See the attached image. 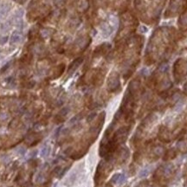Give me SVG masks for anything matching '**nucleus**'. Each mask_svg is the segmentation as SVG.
<instances>
[{
  "mask_svg": "<svg viewBox=\"0 0 187 187\" xmlns=\"http://www.w3.org/2000/svg\"><path fill=\"white\" fill-rule=\"evenodd\" d=\"M51 14V7L44 0H32L28 7L27 17L29 21L44 19Z\"/></svg>",
  "mask_w": 187,
  "mask_h": 187,
  "instance_id": "f257e3e1",
  "label": "nucleus"
},
{
  "mask_svg": "<svg viewBox=\"0 0 187 187\" xmlns=\"http://www.w3.org/2000/svg\"><path fill=\"white\" fill-rule=\"evenodd\" d=\"M174 166L166 163L159 166L153 175V181L157 187H166V185L174 175Z\"/></svg>",
  "mask_w": 187,
  "mask_h": 187,
  "instance_id": "f03ea898",
  "label": "nucleus"
},
{
  "mask_svg": "<svg viewBox=\"0 0 187 187\" xmlns=\"http://www.w3.org/2000/svg\"><path fill=\"white\" fill-rule=\"evenodd\" d=\"M173 77L176 82H180L187 76V59L179 58L173 64Z\"/></svg>",
  "mask_w": 187,
  "mask_h": 187,
  "instance_id": "7ed1b4c3",
  "label": "nucleus"
},
{
  "mask_svg": "<svg viewBox=\"0 0 187 187\" xmlns=\"http://www.w3.org/2000/svg\"><path fill=\"white\" fill-rule=\"evenodd\" d=\"M187 10V0H171L166 11V17H175L179 13H184Z\"/></svg>",
  "mask_w": 187,
  "mask_h": 187,
  "instance_id": "20e7f679",
  "label": "nucleus"
},
{
  "mask_svg": "<svg viewBox=\"0 0 187 187\" xmlns=\"http://www.w3.org/2000/svg\"><path fill=\"white\" fill-rule=\"evenodd\" d=\"M112 168H109V166H107L106 162L101 161L99 163L96 168L95 175H94V183L96 185H102L103 181L106 179L107 176L110 172Z\"/></svg>",
  "mask_w": 187,
  "mask_h": 187,
  "instance_id": "39448f33",
  "label": "nucleus"
},
{
  "mask_svg": "<svg viewBox=\"0 0 187 187\" xmlns=\"http://www.w3.org/2000/svg\"><path fill=\"white\" fill-rule=\"evenodd\" d=\"M107 90L111 93H115L120 90V81L119 73L116 71L111 72L107 81Z\"/></svg>",
  "mask_w": 187,
  "mask_h": 187,
  "instance_id": "423d86ee",
  "label": "nucleus"
},
{
  "mask_svg": "<svg viewBox=\"0 0 187 187\" xmlns=\"http://www.w3.org/2000/svg\"><path fill=\"white\" fill-rule=\"evenodd\" d=\"M88 75H89L88 81H89L90 84L95 87L102 85L104 80V72L102 69H93Z\"/></svg>",
  "mask_w": 187,
  "mask_h": 187,
  "instance_id": "0eeeda50",
  "label": "nucleus"
},
{
  "mask_svg": "<svg viewBox=\"0 0 187 187\" xmlns=\"http://www.w3.org/2000/svg\"><path fill=\"white\" fill-rule=\"evenodd\" d=\"M90 43H91V37L89 36L88 35L81 36L75 41V43L73 44V50L82 52L89 46Z\"/></svg>",
  "mask_w": 187,
  "mask_h": 187,
  "instance_id": "6e6552de",
  "label": "nucleus"
},
{
  "mask_svg": "<svg viewBox=\"0 0 187 187\" xmlns=\"http://www.w3.org/2000/svg\"><path fill=\"white\" fill-rule=\"evenodd\" d=\"M142 87H141V81L139 78H135L133 81H130L128 85V91L132 94L136 100H139L142 94Z\"/></svg>",
  "mask_w": 187,
  "mask_h": 187,
  "instance_id": "1a4fd4ad",
  "label": "nucleus"
},
{
  "mask_svg": "<svg viewBox=\"0 0 187 187\" xmlns=\"http://www.w3.org/2000/svg\"><path fill=\"white\" fill-rule=\"evenodd\" d=\"M158 139L162 143H170L173 140L172 133L171 132L170 129L165 125L159 126L158 130Z\"/></svg>",
  "mask_w": 187,
  "mask_h": 187,
  "instance_id": "9d476101",
  "label": "nucleus"
},
{
  "mask_svg": "<svg viewBox=\"0 0 187 187\" xmlns=\"http://www.w3.org/2000/svg\"><path fill=\"white\" fill-rule=\"evenodd\" d=\"M111 50V44L108 43H103L95 48L94 50L93 58H97L102 55H107Z\"/></svg>",
  "mask_w": 187,
  "mask_h": 187,
  "instance_id": "9b49d317",
  "label": "nucleus"
},
{
  "mask_svg": "<svg viewBox=\"0 0 187 187\" xmlns=\"http://www.w3.org/2000/svg\"><path fill=\"white\" fill-rule=\"evenodd\" d=\"M177 155H178L177 149L169 148L167 149V150H165V153H164L163 156H162V159L165 161H170V160L174 159L175 158L177 157Z\"/></svg>",
  "mask_w": 187,
  "mask_h": 187,
  "instance_id": "f8f14e48",
  "label": "nucleus"
},
{
  "mask_svg": "<svg viewBox=\"0 0 187 187\" xmlns=\"http://www.w3.org/2000/svg\"><path fill=\"white\" fill-rule=\"evenodd\" d=\"M82 62H83V57H78L76 60H74L72 63H70V65H69V67L68 68V76H71L73 73L79 68V66L82 63Z\"/></svg>",
  "mask_w": 187,
  "mask_h": 187,
  "instance_id": "ddd939ff",
  "label": "nucleus"
},
{
  "mask_svg": "<svg viewBox=\"0 0 187 187\" xmlns=\"http://www.w3.org/2000/svg\"><path fill=\"white\" fill-rule=\"evenodd\" d=\"M178 24H179V29H180V30H183V31L187 30V10L185 12L181 14Z\"/></svg>",
  "mask_w": 187,
  "mask_h": 187,
  "instance_id": "4468645a",
  "label": "nucleus"
},
{
  "mask_svg": "<svg viewBox=\"0 0 187 187\" xmlns=\"http://www.w3.org/2000/svg\"><path fill=\"white\" fill-rule=\"evenodd\" d=\"M89 8V0H78L77 9L80 12H86Z\"/></svg>",
  "mask_w": 187,
  "mask_h": 187,
  "instance_id": "2eb2a0df",
  "label": "nucleus"
},
{
  "mask_svg": "<svg viewBox=\"0 0 187 187\" xmlns=\"http://www.w3.org/2000/svg\"><path fill=\"white\" fill-rule=\"evenodd\" d=\"M101 29H102V34L104 35L105 37H108L112 34L113 32V27L109 24H107V23H102L101 24Z\"/></svg>",
  "mask_w": 187,
  "mask_h": 187,
  "instance_id": "dca6fc26",
  "label": "nucleus"
},
{
  "mask_svg": "<svg viewBox=\"0 0 187 187\" xmlns=\"http://www.w3.org/2000/svg\"><path fill=\"white\" fill-rule=\"evenodd\" d=\"M64 70H65V64L64 63L59 64L58 66H56L54 68V71H53V78L55 79V78H58V77L61 76L63 74Z\"/></svg>",
  "mask_w": 187,
  "mask_h": 187,
  "instance_id": "f3484780",
  "label": "nucleus"
},
{
  "mask_svg": "<svg viewBox=\"0 0 187 187\" xmlns=\"http://www.w3.org/2000/svg\"><path fill=\"white\" fill-rule=\"evenodd\" d=\"M134 5L139 12H144L146 11V0H134Z\"/></svg>",
  "mask_w": 187,
  "mask_h": 187,
  "instance_id": "a211bd4d",
  "label": "nucleus"
},
{
  "mask_svg": "<svg viewBox=\"0 0 187 187\" xmlns=\"http://www.w3.org/2000/svg\"><path fill=\"white\" fill-rule=\"evenodd\" d=\"M134 187H151V183L147 179H144V180L140 181L139 184H137Z\"/></svg>",
  "mask_w": 187,
  "mask_h": 187,
  "instance_id": "6ab92c4d",
  "label": "nucleus"
},
{
  "mask_svg": "<svg viewBox=\"0 0 187 187\" xmlns=\"http://www.w3.org/2000/svg\"><path fill=\"white\" fill-rule=\"evenodd\" d=\"M20 40V36L18 34H13L12 37H11V42L12 43H16V42H18Z\"/></svg>",
  "mask_w": 187,
  "mask_h": 187,
  "instance_id": "aec40b11",
  "label": "nucleus"
},
{
  "mask_svg": "<svg viewBox=\"0 0 187 187\" xmlns=\"http://www.w3.org/2000/svg\"><path fill=\"white\" fill-rule=\"evenodd\" d=\"M95 117H96V113H95V112H94V113L90 114V115L88 116L87 121H88V122H91L94 119H95Z\"/></svg>",
  "mask_w": 187,
  "mask_h": 187,
  "instance_id": "412c9836",
  "label": "nucleus"
},
{
  "mask_svg": "<svg viewBox=\"0 0 187 187\" xmlns=\"http://www.w3.org/2000/svg\"><path fill=\"white\" fill-rule=\"evenodd\" d=\"M10 65H11V62L7 63L5 64V65H4L3 68H1V70H0V73H1V74H3L4 72H5V71H6V70L8 69L9 67H10Z\"/></svg>",
  "mask_w": 187,
  "mask_h": 187,
  "instance_id": "4be33fe9",
  "label": "nucleus"
},
{
  "mask_svg": "<svg viewBox=\"0 0 187 187\" xmlns=\"http://www.w3.org/2000/svg\"><path fill=\"white\" fill-rule=\"evenodd\" d=\"M61 166H56L55 169H54V171H53V174H60V172H61Z\"/></svg>",
  "mask_w": 187,
  "mask_h": 187,
  "instance_id": "5701e85b",
  "label": "nucleus"
},
{
  "mask_svg": "<svg viewBox=\"0 0 187 187\" xmlns=\"http://www.w3.org/2000/svg\"><path fill=\"white\" fill-rule=\"evenodd\" d=\"M48 152H47V146L46 147H44V148L42 150V152H41V155H42V157H44V156H46L47 154H48Z\"/></svg>",
  "mask_w": 187,
  "mask_h": 187,
  "instance_id": "b1692460",
  "label": "nucleus"
},
{
  "mask_svg": "<svg viewBox=\"0 0 187 187\" xmlns=\"http://www.w3.org/2000/svg\"><path fill=\"white\" fill-rule=\"evenodd\" d=\"M183 91H184V94H186L187 95V82L184 85V88H183Z\"/></svg>",
  "mask_w": 187,
  "mask_h": 187,
  "instance_id": "393cba45",
  "label": "nucleus"
},
{
  "mask_svg": "<svg viewBox=\"0 0 187 187\" xmlns=\"http://www.w3.org/2000/svg\"><path fill=\"white\" fill-rule=\"evenodd\" d=\"M96 186H98V187H112L111 186L110 184H107L106 185H104V186H102V185H96Z\"/></svg>",
  "mask_w": 187,
  "mask_h": 187,
  "instance_id": "a878e982",
  "label": "nucleus"
},
{
  "mask_svg": "<svg viewBox=\"0 0 187 187\" xmlns=\"http://www.w3.org/2000/svg\"><path fill=\"white\" fill-rule=\"evenodd\" d=\"M184 186L187 187V179H186V180H185V184H184Z\"/></svg>",
  "mask_w": 187,
  "mask_h": 187,
  "instance_id": "bb28decb",
  "label": "nucleus"
}]
</instances>
